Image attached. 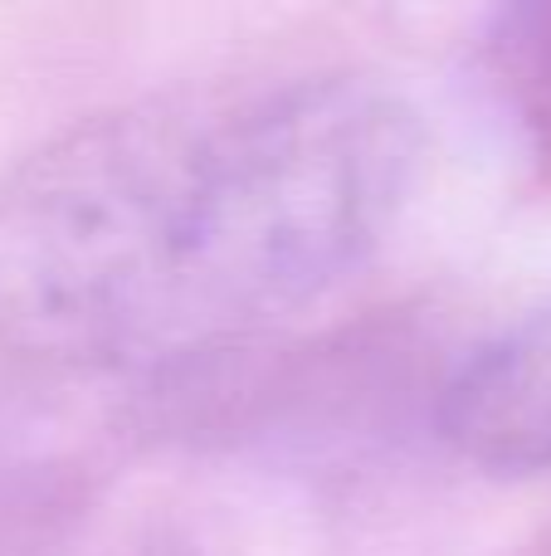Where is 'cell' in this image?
I'll return each mask as SVG.
<instances>
[{"label": "cell", "mask_w": 551, "mask_h": 556, "mask_svg": "<svg viewBox=\"0 0 551 556\" xmlns=\"http://www.w3.org/2000/svg\"><path fill=\"white\" fill-rule=\"evenodd\" d=\"M415 181L420 117L357 74L84 117L0 181V352L54 371L234 352L367 274Z\"/></svg>", "instance_id": "6da1fadb"}, {"label": "cell", "mask_w": 551, "mask_h": 556, "mask_svg": "<svg viewBox=\"0 0 551 556\" xmlns=\"http://www.w3.org/2000/svg\"><path fill=\"white\" fill-rule=\"evenodd\" d=\"M439 430L488 473H551V303L484 342L439 401Z\"/></svg>", "instance_id": "7a4b0ae2"}, {"label": "cell", "mask_w": 551, "mask_h": 556, "mask_svg": "<svg viewBox=\"0 0 551 556\" xmlns=\"http://www.w3.org/2000/svg\"><path fill=\"white\" fill-rule=\"evenodd\" d=\"M503 59L537 127H551V0H503Z\"/></svg>", "instance_id": "3957f363"}, {"label": "cell", "mask_w": 551, "mask_h": 556, "mask_svg": "<svg viewBox=\"0 0 551 556\" xmlns=\"http://www.w3.org/2000/svg\"><path fill=\"white\" fill-rule=\"evenodd\" d=\"M49 518L44 473L20 454L0 450V556H29L39 547V528Z\"/></svg>", "instance_id": "277c9868"}]
</instances>
